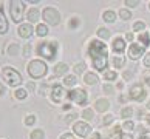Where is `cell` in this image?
Listing matches in <instances>:
<instances>
[{
    "label": "cell",
    "mask_w": 150,
    "mask_h": 139,
    "mask_svg": "<svg viewBox=\"0 0 150 139\" xmlns=\"http://www.w3.org/2000/svg\"><path fill=\"white\" fill-rule=\"evenodd\" d=\"M88 54L91 57L93 66L98 71H104L107 68V45L101 40H91L88 47Z\"/></svg>",
    "instance_id": "cell-1"
},
{
    "label": "cell",
    "mask_w": 150,
    "mask_h": 139,
    "mask_svg": "<svg viewBox=\"0 0 150 139\" xmlns=\"http://www.w3.org/2000/svg\"><path fill=\"white\" fill-rule=\"evenodd\" d=\"M28 73L34 79H40L47 74V65L42 60H31L28 64Z\"/></svg>",
    "instance_id": "cell-2"
},
{
    "label": "cell",
    "mask_w": 150,
    "mask_h": 139,
    "mask_svg": "<svg viewBox=\"0 0 150 139\" xmlns=\"http://www.w3.org/2000/svg\"><path fill=\"white\" fill-rule=\"evenodd\" d=\"M56 51H57V45L54 42H42L37 47V53L48 60H51L56 56Z\"/></svg>",
    "instance_id": "cell-3"
},
{
    "label": "cell",
    "mask_w": 150,
    "mask_h": 139,
    "mask_svg": "<svg viewBox=\"0 0 150 139\" xmlns=\"http://www.w3.org/2000/svg\"><path fill=\"white\" fill-rule=\"evenodd\" d=\"M3 77L8 82V85L11 87H17L22 83V76L14 68H11V66H5L3 68Z\"/></svg>",
    "instance_id": "cell-4"
},
{
    "label": "cell",
    "mask_w": 150,
    "mask_h": 139,
    "mask_svg": "<svg viewBox=\"0 0 150 139\" xmlns=\"http://www.w3.org/2000/svg\"><path fill=\"white\" fill-rule=\"evenodd\" d=\"M9 5H11L9 13H11V17H13V20H14V22L22 20V16H23V3L19 2V0H13Z\"/></svg>",
    "instance_id": "cell-5"
},
{
    "label": "cell",
    "mask_w": 150,
    "mask_h": 139,
    "mask_svg": "<svg viewBox=\"0 0 150 139\" xmlns=\"http://www.w3.org/2000/svg\"><path fill=\"white\" fill-rule=\"evenodd\" d=\"M43 19L50 25H57L60 22V14L56 8H45L43 9Z\"/></svg>",
    "instance_id": "cell-6"
},
{
    "label": "cell",
    "mask_w": 150,
    "mask_h": 139,
    "mask_svg": "<svg viewBox=\"0 0 150 139\" xmlns=\"http://www.w3.org/2000/svg\"><path fill=\"white\" fill-rule=\"evenodd\" d=\"M146 90L142 88L141 83H135L132 88H130V99H133V101H138V102H141L146 99Z\"/></svg>",
    "instance_id": "cell-7"
},
{
    "label": "cell",
    "mask_w": 150,
    "mask_h": 139,
    "mask_svg": "<svg viewBox=\"0 0 150 139\" xmlns=\"http://www.w3.org/2000/svg\"><path fill=\"white\" fill-rule=\"evenodd\" d=\"M68 97L71 99V101H74L76 104H85L87 102V93L85 90H73V91H68Z\"/></svg>",
    "instance_id": "cell-8"
},
{
    "label": "cell",
    "mask_w": 150,
    "mask_h": 139,
    "mask_svg": "<svg viewBox=\"0 0 150 139\" xmlns=\"http://www.w3.org/2000/svg\"><path fill=\"white\" fill-rule=\"evenodd\" d=\"M144 51H146V47L139 45V43H132L130 48H129V56L133 60H136V59H139L141 56L144 54Z\"/></svg>",
    "instance_id": "cell-9"
},
{
    "label": "cell",
    "mask_w": 150,
    "mask_h": 139,
    "mask_svg": "<svg viewBox=\"0 0 150 139\" xmlns=\"http://www.w3.org/2000/svg\"><path fill=\"white\" fill-rule=\"evenodd\" d=\"M73 130H74L76 135H79L81 138H85V136H88V133H90L91 128H90V125H88L87 122H76Z\"/></svg>",
    "instance_id": "cell-10"
},
{
    "label": "cell",
    "mask_w": 150,
    "mask_h": 139,
    "mask_svg": "<svg viewBox=\"0 0 150 139\" xmlns=\"http://www.w3.org/2000/svg\"><path fill=\"white\" fill-rule=\"evenodd\" d=\"M65 96H67V93H65V90L60 85H54L51 88V99L54 102H62Z\"/></svg>",
    "instance_id": "cell-11"
},
{
    "label": "cell",
    "mask_w": 150,
    "mask_h": 139,
    "mask_svg": "<svg viewBox=\"0 0 150 139\" xmlns=\"http://www.w3.org/2000/svg\"><path fill=\"white\" fill-rule=\"evenodd\" d=\"M33 31H34V30H33L31 23H23V25H20V26H19V30H17L19 36H20V37H23V39H28V37H31Z\"/></svg>",
    "instance_id": "cell-12"
},
{
    "label": "cell",
    "mask_w": 150,
    "mask_h": 139,
    "mask_svg": "<svg viewBox=\"0 0 150 139\" xmlns=\"http://www.w3.org/2000/svg\"><path fill=\"white\" fill-rule=\"evenodd\" d=\"M110 107V102L107 101V99H98L96 104H94V108H96L99 113H104V111H107Z\"/></svg>",
    "instance_id": "cell-13"
},
{
    "label": "cell",
    "mask_w": 150,
    "mask_h": 139,
    "mask_svg": "<svg viewBox=\"0 0 150 139\" xmlns=\"http://www.w3.org/2000/svg\"><path fill=\"white\" fill-rule=\"evenodd\" d=\"M124 49H125V42H124V39L116 37L115 40H113V51H116V53H122Z\"/></svg>",
    "instance_id": "cell-14"
},
{
    "label": "cell",
    "mask_w": 150,
    "mask_h": 139,
    "mask_svg": "<svg viewBox=\"0 0 150 139\" xmlns=\"http://www.w3.org/2000/svg\"><path fill=\"white\" fill-rule=\"evenodd\" d=\"M8 31V22L5 19V14H3V9L0 8V34H5Z\"/></svg>",
    "instance_id": "cell-15"
},
{
    "label": "cell",
    "mask_w": 150,
    "mask_h": 139,
    "mask_svg": "<svg viewBox=\"0 0 150 139\" xmlns=\"http://www.w3.org/2000/svg\"><path fill=\"white\" fill-rule=\"evenodd\" d=\"M39 16H40V13H39L36 8H33V9L28 11V16H26V19H28L30 23H34V22L39 20Z\"/></svg>",
    "instance_id": "cell-16"
},
{
    "label": "cell",
    "mask_w": 150,
    "mask_h": 139,
    "mask_svg": "<svg viewBox=\"0 0 150 139\" xmlns=\"http://www.w3.org/2000/svg\"><path fill=\"white\" fill-rule=\"evenodd\" d=\"M67 71H68V66H67L65 64H57L56 66H54V74L56 76H62L65 74Z\"/></svg>",
    "instance_id": "cell-17"
},
{
    "label": "cell",
    "mask_w": 150,
    "mask_h": 139,
    "mask_svg": "<svg viewBox=\"0 0 150 139\" xmlns=\"http://www.w3.org/2000/svg\"><path fill=\"white\" fill-rule=\"evenodd\" d=\"M122 135H124V133H122L121 127H119V125H116L115 128H113V131L110 133V138H108V139H121Z\"/></svg>",
    "instance_id": "cell-18"
},
{
    "label": "cell",
    "mask_w": 150,
    "mask_h": 139,
    "mask_svg": "<svg viewBox=\"0 0 150 139\" xmlns=\"http://www.w3.org/2000/svg\"><path fill=\"white\" fill-rule=\"evenodd\" d=\"M98 82V76L93 74V73H87L85 74V83H88V85H94V83Z\"/></svg>",
    "instance_id": "cell-19"
},
{
    "label": "cell",
    "mask_w": 150,
    "mask_h": 139,
    "mask_svg": "<svg viewBox=\"0 0 150 139\" xmlns=\"http://www.w3.org/2000/svg\"><path fill=\"white\" fill-rule=\"evenodd\" d=\"M102 17H104V20H105V22H115L116 14L113 13V11H105V13L102 14Z\"/></svg>",
    "instance_id": "cell-20"
},
{
    "label": "cell",
    "mask_w": 150,
    "mask_h": 139,
    "mask_svg": "<svg viewBox=\"0 0 150 139\" xmlns=\"http://www.w3.org/2000/svg\"><path fill=\"white\" fill-rule=\"evenodd\" d=\"M139 42L142 43V47H147L149 43H150V36L147 34V32H142V34H139Z\"/></svg>",
    "instance_id": "cell-21"
},
{
    "label": "cell",
    "mask_w": 150,
    "mask_h": 139,
    "mask_svg": "<svg viewBox=\"0 0 150 139\" xmlns=\"http://www.w3.org/2000/svg\"><path fill=\"white\" fill-rule=\"evenodd\" d=\"M36 32H37L39 36H42V37H43V36H47V34H48V28H47L45 25H42V23H40V25H37Z\"/></svg>",
    "instance_id": "cell-22"
},
{
    "label": "cell",
    "mask_w": 150,
    "mask_h": 139,
    "mask_svg": "<svg viewBox=\"0 0 150 139\" xmlns=\"http://www.w3.org/2000/svg\"><path fill=\"white\" fill-rule=\"evenodd\" d=\"M98 36L101 39H108L110 37V31L107 30V28H99V30H98Z\"/></svg>",
    "instance_id": "cell-23"
},
{
    "label": "cell",
    "mask_w": 150,
    "mask_h": 139,
    "mask_svg": "<svg viewBox=\"0 0 150 139\" xmlns=\"http://www.w3.org/2000/svg\"><path fill=\"white\" fill-rule=\"evenodd\" d=\"M64 83L67 87H73V85H76V77L74 76H67L64 79Z\"/></svg>",
    "instance_id": "cell-24"
},
{
    "label": "cell",
    "mask_w": 150,
    "mask_h": 139,
    "mask_svg": "<svg viewBox=\"0 0 150 139\" xmlns=\"http://www.w3.org/2000/svg\"><path fill=\"white\" fill-rule=\"evenodd\" d=\"M139 139H150V131L146 130L144 127H139Z\"/></svg>",
    "instance_id": "cell-25"
},
{
    "label": "cell",
    "mask_w": 150,
    "mask_h": 139,
    "mask_svg": "<svg viewBox=\"0 0 150 139\" xmlns=\"http://www.w3.org/2000/svg\"><path fill=\"white\" fill-rule=\"evenodd\" d=\"M124 62L125 60H124V57H121V56H116V57L113 59V65L116 66V68H121V66L124 65Z\"/></svg>",
    "instance_id": "cell-26"
},
{
    "label": "cell",
    "mask_w": 150,
    "mask_h": 139,
    "mask_svg": "<svg viewBox=\"0 0 150 139\" xmlns=\"http://www.w3.org/2000/svg\"><path fill=\"white\" fill-rule=\"evenodd\" d=\"M104 77H105V80H115L116 77H118V74H116L115 71H105Z\"/></svg>",
    "instance_id": "cell-27"
},
{
    "label": "cell",
    "mask_w": 150,
    "mask_h": 139,
    "mask_svg": "<svg viewBox=\"0 0 150 139\" xmlns=\"http://www.w3.org/2000/svg\"><path fill=\"white\" fill-rule=\"evenodd\" d=\"M119 16H121V19H124V20H129L132 17V13L129 9H121L119 11Z\"/></svg>",
    "instance_id": "cell-28"
},
{
    "label": "cell",
    "mask_w": 150,
    "mask_h": 139,
    "mask_svg": "<svg viewBox=\"0 0 150 139\" xmlns=\"http://www.w3.org/2000/svg\"><path fill=\"white\" fill-rule=\"evenodd\" d=\"M31 139H43V130H34L31 133Z\"/></svg>",
    "instance_id": "cell-29"
},
{
    "label": "cell",
    "mask_w": 150,
    "mask_h": 139,
    "mask_svg": "<svg viewBox=\"0 0 150 139\" xmlns=\"http://www.w3.org/2000/svg\"><path fill=\"white\" fill-rule=\"evenodd\" d=\"M121 114H122V118H130V116L133 114V110L130 107H125V108H122Z\"/></svg>",
    "instance_id": "cell-30"
},
{
    "label": "cell",
    "mask_w": 150,
    "mask_h": 139,
    "mask_svg": "<svg viewBox=\"0 0 150 139\" xmlns=\"http://www.w3.org/2000/svg\"><path fill=\"white\" fill-rule=\"evenodd\" d=\"M82 116L87 119V121H90V119H93V110H90V108H87V110H84V113H82Z\"/></svg>",
    "instance_id": "cell-31"
},
{
    "label": "cell",
    "mask_w": 150,
    "mask_h": 139,
    "mask_svg": "<svg viewBox=\"0 0 150 139\" xmlns=\"http://www.w3.org/2000/svg\"><path fill=\"white\" fill-rule=\"evenodd\" d=\"M144 28H146V23H144V22H136V23L133 25V30L135 31H142Z\"/></svg>",
    "instance_id": "cell-32"
},
{
    "label": "cell",
    "mask_w": 150,
    "mask_h": 139,
    "mask_svg": "<svg viewBox=\"0 0 150 139\" xmlns=\"http://www.w3.org/2000/svg\"><path fill=\"white\" fill-rule=\"evenodd\" d=\"M84 68H85V65H84V64H76V65H74V71H76L77 74L84 73Z\"/></svg>",
    "instance_id": "cell-33"
},
{
    "label": "cell",
    "mask_w": 150,
    "mask_h": 139,
    "mask_svg": "<svg viewBox=\"0 0 150 139\" xmlns=\"http://www.w3.org/2000/svg\"><path fill=\"white\" fill-rule=\"evenodd\" d=\"M34 121H36V116L30 114V116H26V118H25V124L26 125H33V124H34Z\"/></svg>",
    "instance_id": "cell-34"
},
{
    "label": "cell",
    "mask_w": 150,
    "mask_h": 139,
    "mask_svg": "<svg viewBox=\"0 0 150 139\" xmlns=\"http://www.w3.org/2000/svg\"><path fill=\"white\" fill-rule=\"evenodd\" d=\"M14 96L17 97V99H25V97H26V91H25V90H17Z\"/></svg>",
    "instance_id": "cell-35"
},
{
    "label": "cell",
    "mask_w": 150,
    "mask_h": 139,
    "mask_svg": "<svg viewBox=\"0 0 150 139\" xmlns=\"http://www.w3.org/2000/svg\"><path fill=\"white\" fill-rule=\"evenodd\" d=\"M122 127H124L125 130H133V127H135V124H133L132 121H125V122H124V125H122Z\"/></svg>",
    "instance_id": "cell-36"
},
{
    "label": "cell",
    "mask_w": 150,
    "mask_h": 139,
    "mask_svg": "<svg viewBox=\"0 0 150 139\" xmlns=\"http://www.w3.org/2000/svg\"><path fill=\"white\" fill-rule=\"evenodd\" d=\"M8 53H9V56H16V53H17V45H16V43H13V45L9 47Z\"/></svg>",
    "instance_id": "cell-37"
},
{
    "label": "cell",
    "mask_w": 150,
    "mask_h": 139,
    "mask_svg": "<svg viewBox=\"0 0 150 139\" xmlns=\"http://www.w3.org/2000/svg\"><path fill=\"white\" fill-rule=\"evenodd\" d=\"M127 6H138L139 5V0H125Z\"/></svg>",
    "instance_id": "cell-38"
},
{
    "label": "cell",
    "mask_w": 150,
    "mask_h": 139,
    "mask_svg": "<svg viewBox=\"0 0 150 139\" xmlns=\"http://www.w3.org/2000/svg\"><path fill=\"white\" fill-rule=\"evenodd\" d=\"M113 116L112 114H107V116H105V118H104V125H108V124H112V122H113Z\"/></svg>",
    "instance_id": "cell-39"
},
{
    "label": "cell",
    "mask_w": 150,
    "mask_h": 139,
    "mask_svg": "<svg viewBox=\"0 0 150 139\" xmlns=\"http://www.w3.org/2000/svg\"><path fill=\"white\" fill-rule=\"evenodd\" d=\"M74 118H77V114H76V113H71V114H68V116L65 118V122H71Z\"/></svg>",
    "instance_id": "cell-40"
},
{
    "label": "cell",
    "mask_w": 150,
    "mask_h": 139,
    "mask_svg": "<svg viewBox=\"0 0 150 139\" xmlns=\"http://www.w3.org/2000/svg\"><path fill=\"white\" fill-rule=\"evenodd\" d=\"M144 65L150 66V54H146V57H144Z\"/></svg>",
    "instance_id": "cell-41"
},
{
    "label": "cell",
    "mask_w": 150,
    "mask_h": 139,
    "mask_svg": "<svg viewBox=\"0 0 150 139\" xmlns=\"http://www.w3.org/2000/svg\"><path fill=\"white\" fill-rule=\"evenodd\" d=\"M30 51H31V47H30V45H26L25 49H23V56H25V57H26V56H30Z\"/></svg>",
    "instance_id": "cell-42"
},
{
    "label": "cell",
    "mask_w": 150,
    "mask_h": 139,
    "mask_svg": "<svg viewBox=\"0 0 150 139\" xmlns=\"http://www.w3.org/2000/svg\"><path fill=\"white\" fill-rule=\"evenodd\" d=\"M104 91L112 93V91H113V87H112V85H104Z\"/></svg>",
    "instance_id": "cell-43"
},
{
    "label": "cell",
    "mask_w": 150,
    "mask_h": 139,
    "mask_svg": "<svg viewBox=\"0 0 150 139\" xmlns=\"http://www.w3.org/2000/svg\"><path fill=\"white\" fill-rule=\"evenodd\" d=\"M77 23H79V20H77V19H73V20L70 22V26L74 28V26H77Z\"/></svg>",
    "instance_id": "cell-44"
},
{
    "label": "cell",
    "mask_w": 150,
    "mask_h": 139,
    "mask_svg": "<svg viewBox=\"0 0 150 139\" xmlns=\"http://www.w3.org/2000/svg\"><path fill=\"white\" fill-rule=\"evenodd\" d=\"M60 139H74V138H73V135H70V133H67V135H64V136L60 138Z\"/></svg>",
    "instance_id": "cell-45"
},
{
    "label": "cell",
    "mask_w": 150,
    "mask_h": 139,
    "mask_svg": "<svg viewBox=\"0 0 150 139\" xmlns=\"http://www.w3.org/2000/svg\"><path fill=\"white\" fill-rule=\"evenodd\" d=\"M34 88H36V85H34V83H33V82H30V83H28V90H31V91H33V90H34Z\"/></svg>",
    "instance_id": "cell-46"
},
{
    "label": "cell",
    "mask_w": 150,
    "mask_h": 139,
    "mask_svg": "<svg viewBox=\"0 0 150 139\" xmlns=\"http://www.w3.org/2000/svg\"><path fill=\"white\" fill-rule=\"evenodd\" d=\"M91 139H101V135H99V133H93Z\"/></svg>",
    "instance_id": "cell-47"
},
{
    "label": "cell",
    "mask_w": 150,
    "mask_h": 139,
    "mask_svg": "<svg viewBox=\"0 0 150 139\" xmlns=\"http://www.w3.org/2000/svg\"><path fill=\"white\" fill-rule=\"evenodd\" d=\"M121 139H133V136H132V135H122Z\"/></svg>",
    "instance_id": "cell-48"
},
{
    "label": "cell",
    "mask_w": 150,
    "mask_h": 139,
    "mask_svg": "<svg viewBox=\"0 0 150 139\" xmlns=\"http://www.w3.org/2000/svg\"><path fill=\"white\" fill-rule=\"evenodd\" d=\"M125 39H127V40H133V34H132V32H129V34L125 36Z\"/></svg>",
    "instance_id": "cell-49"
},
{
    "label": "cell",
    "mask_w": 150,
    "mask_h": 139,
    "mask_svg": "<svg viewBox=\"0 0 150 139\" xmlns=\"http://www.w3.org/2000/svg\"><path fill=\"white\" fill-rule=\"evenodd\" d=\"M146 83H147V85H150V76L149 74H146Z\"/></svg>",
    "instance_id": "cell-50"
},
{
    "label": "cell",
    "mask_w": 150,
    "mask_h": 139,
    "mask_svg": "<svg viewBox=\"0 0 150 139\" xmlns=\"http://www.w3.org/2000/svg\"><path fill=\"white\" fill-rule=\"evenodd\" d=\"M3 93H5V88H3L2 83H0V94H3Z\"/></svg>",
    "instance_id": "cell-51"
},
{
    "label": "cell",
    "mask_w": 150,
    "mask_h": 139,
    "mask_svg": "<svg viewBox=\"0 0 150 139\" xmlns=\"http://www.w3.org/2000/svg\"><path fill=\"white\" fill-rule=\"evenodd\" d=\"M147 122H149V125H150V114L147 116Z\"/></svg>",
    "instance_id": "cell-52"
},
{
    "label": "cell",
    "mask_w": 150,
    "mask_h": 139,
    "mask_svg": "<svg viewBox=\"0 0 150 139\" xmlns=\"http://www.w3.org/2000/svg\"><path fill=\"white\" fill-rule=\"evenodd\" d=\"M147 107H149V108H150V101H149V104H147Z\"/></svg>",
    "instance_id": "cell-53"
},
{
    "label": "cell",
    "mask_w": 150,
    "mask_h": 139,
    "mask_svg": "<svg viewBox=\"0 0 150 139\" xmlns=\"http://www.w3.org/2000/svg\"><path fill=\"white\" fill-rule=\"evenodd\" d=\"M149 8H150V3H149Z\"/></svg>",
    "instance_id": "cell-54"
}]
</instances>
